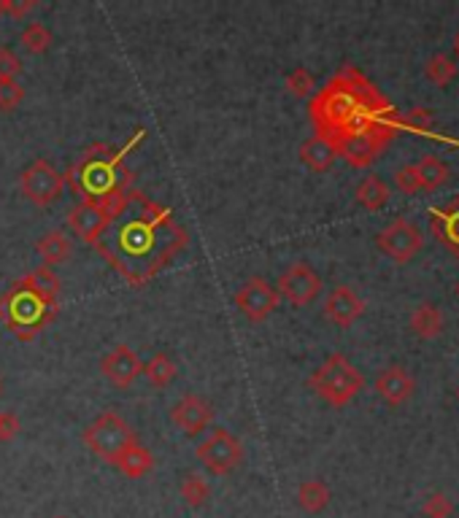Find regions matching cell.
<instances>
[{
    "instance_id": "obj_1",
    "label": "cell",
    "mask_w": 459,
    "mask_h": 518,
    "mask_svg": "<svg viewBox=\"0 0 459 518\" xmlns=\"http://www.w3.org/2000/svg\"><path fill=\"white\" fill-rule=\"evenodd\" d=\"M133 200L139 208L130 214V206L109 222L95 249L130 286H144L176 257L189 235L173 219V214L133 189Z\"/></svg>"
},
{
    "instance_id": "obj_2",
    "label": "cell",
    "mask_w": 459,
    "mask_h": 518,
    "mask_svg": "<svg viewBox=\"0 0 459 518\" xmlns=\"http://www.w3.org/2000/svg\"><path fill=\"white\" fill-rule=\"evenodd\" d=\"M308 114L316 135L335 143V149L349 135L395 122L392 106L354 68H343L340 73H335L330 84L311 98Z\"/></svg>"
},
{
    "instance_id": "obj_3",
    "label": "cell",
    "mask_w": 459,
    "mask_h": 518,
    "mask_svg": "<svg viewBox=\"0 0 459 518\" xmlns=\"http://www.w3.org/2000/svg\"><path fill=\"white\" fill-rule=\"evenodd\" d=\"M147 138V130H136V135L114 151L106 143H95L84 151L81 162H76L65 173V184L81 200H103L117 189H130V170H125V157Z\"/></svg>"
},
{
    "instance_id": "obj_4",
    "label": "cell",
    "mask_w": 459,
    "mask_h": 518,
    "mask_svg": "<svg viewBox=\"0 0 459 518\" xmlns=\"http://www.w3.org/2000/svg\"><path fill=\"white\" fill-rule=\"evenodd\" d=\"M60 313V302L43 297L30 281L27 275L19 278L3 297H0V321L5 324V330L27 343L33 341L43 327H49Z\"/></svg>"
},
{
    "instance_id": "obj_5",
    "label": "cell",
    "mask_w": 459,
    "mask_h": 518,
    "mask_svg": "<svg viewBox=\"0 0 459 518\" xmlns=\"http://www.w3.org/2000/svg\"><path fill=\"white\" fill-rule=\"evenodd\" d=\"M308 387L313 388L327 405L346 408L365 388V379L343 354H332L311 373Z\"/></svg>"
},
{
    "instance_id": "obj_6",
    "label": "cell",
    "mask_w": 459,
    "mask_h": 518,
    "mask_svg": "<svg viewBox=\"0 0 459 518\" xmlns=\"http://www.w3.org/2000/svg\"><path fill=\"white\" fill-rule=\"evenodd\" d=\"M139 443V435L133 427L114 410H103L87 429H84V446L103 462L117 465V459Z\"/></svg>"
},
{
    "instance_id": "obj_7",
    "label": "cell",
    "mask_w": 459,
    "mask_h": 518,
    "mask_svg": "<svg viewBox=\"0 0 459 518\" xmlns=\"http://www.w3.org/2000/svg\"><path fill=\"white\" fill-rule=\"evenodd\" d=\"M19 189L22 195L38 206V208H49L54 206L62 192H65V176L46 159H33L22 173H19Z\"/></svg>"
},
{
    "instance_id": "obj_8",
    "label": "cell",
    "mask_w": 459,
    "mask_h": 518,
    "mask_svg": "<svg viewBox=\"0 0 459 518\" xmlns=\"http://www.w3.org/2000/svg\"><path fill=\"white\" fill-rule=\"evenodd\" d=\"M197 459L206 465L208 473L214 475H227L244 462V446L230 429H214L200 446H197Z\"/></svg>"
},
{
    "instance_id": "obj_9",
    "label": "cell",
    "mask_w": 459,
    "mask_h": 518,
    "mask_svg": "<svg viewBox=\"0 0 459 518\" xmlns=\"http://www.w3.org/2000/svg\"><path fill=\"white\" fill-rule=\"evenodd\" d=\"M397 128V120L395 122H387V125H376L370 130H362L357 135H349L346 140L338 143V157H343L349 165L354 168H368L370 162H376V157L384 151V146L392 140Z\"/></svg>"
},
{
    "instance_id": "obj_10",
    "label": "cell",
    "mask_w": 459,
    "mask_h": 518,
    "mask_svg": "<svg viewBox=\"0 0 459 518\" xmlns=\"http://www.w3.org/2000/svg\"><path fill=\"white\" fill-rule=\"evenodd\" d=\"M276 292L282 300H287L295 308L311 305L321 292V275L308 262H292L276 283Z\"/></svg>"
},
{
    "instance_id": "obj_11",
    "label": "cell",
    "mask_w": 459,
    "mask_h": 518,
    "mask_svg": "<svg viewBox=\"0 0 459 518\" xmlns=\"http://www.w3.org/2000/svg\"><path fill=\"white\" fill-rule=\"evenodd\" d=\"M376 246L395 262H411L422 252L425 235L422 230L408 219H395L387 230L376 235Z\"/></svg>"
},
{
    "instance_id": "obj_12",
    "label": "cell",
    "mask_w": 459,
    "mask_h": 518,
    "mask_svg": "<svg viewBox=\"0 0 459 518\" xmlns=\"http://www.w3.org/2000/svg\"><path fill=\"white\" fill-rule=\"evenodd\" d=\"M279 302H282V297H279V292H276V286H271L268 281H263V278H249L238 292H235V305H238V311L249 319V321H254V324H260V321H265L276 308H279Z\"/></svg>"
},
{
    "instance_id": "obj_13",
    "label": "cell",
    "mask_w": 459,
    "mask_h": 518,
    "mask_svg": "<svg viewBox=\"0 0 459 518\" xmlns=\"http://www.w3.org/2000/svg\"><path fill=\"white\" fill-rule=\"evenodd\" d=\"M100 373L117 388H130L144 376V362L130 346H117L100 360Z\"/></svg>"
},
{
    "instance_id": "obj_14",
    "label": "cell",
    "mask_w": 459,
    "mask_h": 518,
    "mask_svg": "<svg viewBox=\"0 0 459 518\" xmlns=\"http://www.w3.org/2000/svg\"><path fill=\"white\" fill-rule=\"evenodd\" d=\"M170 421L184 432V435H200L211 427L214 421V408L197 397V394H186L181 397L173 408H170Z\"/></svg>"
},
{
    "instance_id": "obj_15",
    "label": "cell",
    "mask_w": 459,
    "mask_h": 518,
    "mask_svg": "<svg viewBox=\"0 0 459 518\" xmlns=\"http://www.w3.org/2000/svg\"><path fill=\"white\" fill-rule=\"evenodd\" d=\"M109 216H106V211L95 203V200H79V206L71 211V216H68V225H71V230L87 244V246H95L98 244V238L103 235V230L109 227Z\"/></svg>"
},
{
    "instance_id": "obj_16",
    "label": "cell",
    "mask_w": 459,
    "mask_h": 518,
    "mask_svg": "<svg viewBox=\"0 0 459 518\" xmlns=\"http://www.w3.org/2000/svg\"><path fill=\"white\" fill-rule=\"evenodd\" d=\"M362 313H365V302L349 286H335L324 300V316L338 327H351Z\"/></svg>"
},
{
    "instance_id": "obj_17",
    "label": "cell",
    "mask_w": 459,
    "mask_h": 518,
    "mask_svg": "<svg viewBox=\"0 0 459 518\" xmlns=\"http://www.w3.org/2000/svg\"><path fill=\"white\" fill-rule=\"evenodd\" d=\"M414 391H416V381L411 379V373H408L406 368L392 365V368H387V370H381V373L376 376V394H378L387 405H392V408H397V405H403L406 399H411Z\"/></svg>"
},
{
    "instance_id": "obj_18",
    "label": "cell",
    "mask_w": 459,
    "mask_h": 518,
    "mask_svg": "<svg viewBox=\"0 0 459 518\" xmlns=\"http://www.w3.org/2000/svg\"><path fill=\"white\" fill-rule=\"evenodd\" d=\"M433 233L435 238L459 257V197L452 200V206L441 208V211H433Z\"/></svg>"
},
{
    "instance_id": "obj_19",
    "label": "cell",
    "mask_w": 459,
    "mask_h": 518,
    "mask_svg": "<svg viewBox=\"0 0 459 518\" xmlns=\"http://www.w3.org/2000/svg\"><path fill=\"white\" fill-rule=\"evenodd\" d=\"M301 159H303V165L311 168L313 173H324V170H330V168L335 165L338 149H335V143H330L327 138L311 135L306 143L301 146Z\"/></svg>"
},
{
    "instance_id": "obj_20",
    "label": "cell",
    "mask_w": 459,
    "mask_h": 518,
    "mask_svg": "<svg viewBox=\"0 0 459 518\" xmlns=\"http://www.w3.org/2000/svg\"><path fill=\"white\" fill-rule=\"evenodd\" d=\"M35 252H38V257H41V262H43L46 267H54V264H62V262L71 259L73 244H71V238H68L62 230H49V233H43V235L38 238Z\"/></svg>"
},
{
    "instance_id": "obj_21",
    "label": "cell",
    "mask_w": 459,
    "mask_h": 518,
    "mask_svg": "<svg viewBox=\"0 0 459 518\" xmlns=\"http://www.w3.org/2000/svg\"><path fill=\"white\" fill-rule=\"evenodd\" d=\"M411 330H414V335L422 338V341L438 338L441 330H444V313H441V308L433 305V302H422V305L411 313Z\"/></svg>"
},
{
    "instance_id": "obj_22",
    "label": "cell",
    "mask_w": 459,
    "mask_h": 518,
    "mask_svg": "<svg viewBox=\"0 0 459 518\" xmlns=\"http://www.w3.org/2000/svg\"><path fill=\"white\" fill-rule=\"evenodd\" d=\"M125 478H144V475H149L154 467V456L152 451L147 448V446H141V443H136V446H130L120 459H117V465H114Z\"/></svg>"
},
{
    "instance_id": "obj_23",
    "label": "cell",
    "mask_w": 459,
    "mask_h": 518,
    "mask_svg": "<svg viewBox=\"0 0 459 518\" xmlns=\"http://www.w3.org/2000/svg\"><path fill=\"white\" fill-rule=\"evenodd\" d=\"M354 197H357V203H359L365 211H381V208L389 203L392 195H389V184H387L384 178H378V176H368V178L359 181Z\"/></svg>"
},
{
    "instance_id": "obj_24",
    "label": "cell",
    "mask_w": 459,
    "mask_h": 518,
    "mask_svg": "<svg viewBox=\"0 0 459 518\" xmlns=\"http://www.w3.org/2000/svg\"><path fill=\"white\" fill-rule=\"evenodd\" d=\"M330 486L319 478H311V481H303L298 486V505L301 511L306 513H321L327 505H330Z\"/></svg>"
},
{
    "instance_id": "obj_25",
    "label": "cell",
    "mask_w": 459,
    "mask_h": 518,
    "mask_svg": "<svg viewBox=\"0 0 459 518\" xmlns=\"http://www.w3.org/2000/svg\"><path fill=\"white\" fill-rule=\"evenodd\" d=\"M416 170H419V181H422V189H441L449 178H452V168L438 159L435 154H427L416 162Z\"/></svg>"
},
{
    "instance_id": "obj_26",
    "label": "cell",
    "mask_w": 459,
    "mask_h": 518,
    "mask_svg": "<svg viewBox=\"0 0 459 518\" xmlns=\"http://www.w3.org/2000/svg\"><path fill=\"white\" fill-rule=\"evenodd\" d=\"M425 76L427 82H433L435 87H449L459 76V65L449 54H433L425 62Z\"/></svg>"
},
{
    "instance_id": "obj_27",
    "label": "cell",
    "mask_w": 459,
    "mask_h": 518,
    "mask_svg": "<svg viewBox=\"0 0 459 518\" xmlns=\"http://www.w3.org/2000/svg\"><path fill=\"white\" fill-rule=\"evenodd\" d=\"M178 494H181V500H184L189 508H203V505L208 503V497H211V486H208V481H206L203 475L186 473V475L181 478V484H178Z\"/></svg>"
},
{
    "instance_id": "obj_28",
    "label": "cell",
    "mask_w": 459,
    "mask_h": 518,
    "mask_svg": "<svg viewBox=\"0 0 459 518\" xmlns=\"http://www.w3.org/2000/svg\"><path fill=\"white\" fill-rule=\"evenodd\" d=\"M176 373H178V368H176V362L167 354H154L149 362H144V376H147V381L154 388L170 387Z\"/></svg>"
},
{
    "instance_id": "obj_29",
    "label": "cell",
    "mask_w": 459,
    "mask_h": 518,
    "mask_svg": "<svg viewBox=\"0 0 459 518\" xmlns=\"http://www.w3.org/2000/svg\"><path fill=\"white\" fill-rule=\"evenodd\" d=\"M19 43L30 52V54H43L52 46V33L46 24L41 22H30L22 33H19Z\"/></svg>"
},
{
    "instance_id": "obj_30",
    "label": "cell",
    "mask_w": 459,
    "mask_h": 518,
    "mask_svg": "<svg viewBox=\"0 0 459 518\" xmlns=\"http://www.w3.org/2000/svg\"><path fill=\"white\" fill-rule=\"evenodd\" d=\"M27 281H30L43 297L60 300V278H57V273H54L52 267H46V264L35 267L33 273H27Z\"/></svg>"
},
{
    "instance_id": "obj_31",
    "label": "cell",
    "mask_w": 459,
    "mask_h": 518,
    "mask_svg": "<svg viewBox=\"0 0 459 518\" xmlns=\"http://www.w3.org/2000/svg\"><path fill=\"white\" fill-rule=\"evenodd\" d=\"M284 84H287L290 95H295V98H311V95L316 92V82H313V73H311V71H306L303 65L292 68V71L287 73Z\"/></svg>"
},
{
    "instance_id": "obj_32",
    "label": "cell",
    "mask_w": 459,
    "mask_h": 518,
    "mask_svg": "<svg viewBox=\"0 0 459 518\" xmlns=\"http://www.w3.org/2000/svg\"><path fill=\"white\" fill-rule=\"evenodd\" d=\"M422 513L427 518H452L454 516V503H452L444 492H433V494L425 500Z\"/></svg>"
},
{
    "instance_id": "obj_33",
    "label": "cell",
    "mask_w": 459,
    "mask_h": 518,
    "mask_svg": "<svg viewBox=\"0 0 459 518\" xmlns=\"http://www.w3.org/2000/svg\"><path fill=\"white\" fill-rule=\"evenodd\" d=\"M395 189L403 192V195H416L422 189L416 165H403V168L395 170Z\"/></svg>"
},
{
    "instance_id": "obj_34",
    "label": "cell",
    "mask_w": 459,
    "mask_h": 518,
    "mask_svg": "<svg viewBox=\"0 0 459 518\" xmlns=\"http://www.w3.org/2000/svg\"><path fill=\"white\" fill-rule=\"evenodd\" d=\"M24 101V87L19 82H0V111H14Z\"/></svg>"
},
{
    "instance_id": "obj_35",
    "label": "cell",
    "mask_w": 459,
    "mask_h": 518,
    "mask_svg": "<svg viewBox=\"0 0 459 518\" xmlns=\"http://www.w3.org/2000/svg\"><path fill=\"white\" fill-rule=\"evenodd\" d=\"M19 73H22V60L8 46H0V82H16Z\"/></svg>"
},
{
    "instance_id": "obj_36",
    "label": "cell",
    "mask_w": 459,
    "mask_h": 518,
    "mask_svg": "<svg viewBox=\"0 0 459 518\" xmlns=\"http://www.w3.org/2000/svg\"><path fill=\"white\" fill-rule=\"evenodd\" d=\"M19 432H22L19 418L8 410H0V443H11Z\"/></svg>"
},
{
    "instance_id": "obj_37",
    "label": "cell",
    "mask_w": 459,
    "mask_h": 518,
    "mask_svg": "<svg viewBox=\"0 0 459 518\" xmlns=\"http://www.w3.org/2000/svg\"><path fill=\"white\" fill-rule=\"evenodd\" d=\"M408 128H416V130H427L433 125V114L427 111V109H414L406 120H403Z\"/></svg>"
},
{
    "instance_id": "obj_38",
    "label": "cell",
    "mask_w": 459,
    "mask_h": 518,
    "mask_svg": "<svg viewBox=\"0 0 459 518\" xmlns=\"http://www.w3.org/2000/svg\"><path fill=\"white\" fill-rule=\"evenodd\" d=\"M11 11V0H0V16H8Z\"/></svg>"
},
{
    "instance_id": "obj_39",
    "label": "cell",
    "mask_w": 459,
    "mask_h": 518,
    "mask_svg": "<svg viewBox=\"0 0 459 518\" xmlns=\"http://www.w3.org/2000/svg\"><path fill=\"white\" fill-rule=\"evenodd\" d=\"M454 52H457V60H459V30H457V35H454Z\"/></svg>"
},
{
    "instance_id": "obj_40",
    "label": "cell",
    "mask_w": 459,
    "mask_h": 518,
    "mask_svg": "<svg viewBox=\"0 0 459 518\" xmlns=\"http://www.w3.org/2000/svg\"><path fill=\"white\" fill-rule=\"evenodd\" d=\"M52 518H71V516H62V513H57V516H52Z\"/></svg>"
},
{
    "instance_id": "obj_41",
    "label": "cell",
    "mask_w": 459,
    "mask_h": 518,
    "mask_svg": "<svg viewBox=\"0 0 459 518\" xmlns=\"http://www.w3.org/2000/svg\"><path fill=\"white\" fill-rule=\"evenodd\" d=\"M0 394H3V381H0Z\"/></svg>"
},
{
    "instance_id": "obj_42",
    "label": "cell",
    "mask_w": 459,
    "mask_h": 518,
    "mask_svg": "<svg viewBox=\"0 0 459 518\" xmlns=\"http://www.w3.org/2000/svg\"><path fill=\"white\" fill-rule=\"evenodd\" d=\"M457 297H459V283H457Z\"/></svg>"
}]
</instances>
